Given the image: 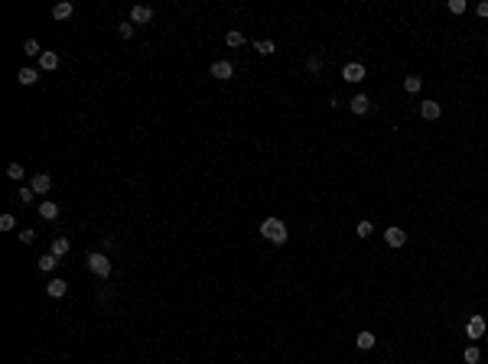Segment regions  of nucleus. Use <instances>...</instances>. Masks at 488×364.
<instances>
[{
  "label": "nucleus",
  "instance_id": "obj_13",
  "mask_svg": "<svg viewBox=\"0 0 488 364\" xmlns=\"http://www.w3.org/2000/svg\"><path fill=\"white\" fill-rule=\"evenodd\" d=\"M16 78H20V85H36V81H39V72L36 69H20V72H16Z\"/></svg>",
  "mask_w": 488,
  "mask_h": 364
},
{
  "label": "nucleus",
  "instance_id": "obj_20",
  "mask_svg": "<svg viewBox=\"0 0 488 364\" xmlns=\"http://www.w3.org/2000/svg\"><path fill=\"white\" fill-rule=\"evenodd\" d=\"M479 361H482V351L475 348V345L472 348H465V364H479Z\"/></svg>",
  "mask_w": 488,
  "mask_h": 364
},
{
  "label": "nucleus",
  "instance_id": "obj_27",
  "mask_svg": "<svg viewBox=\"0 0 488 364\" xmlns=\"http://www.w3.org/2000/svg\"><path fill=\"white\" fill-rule=\"evenodd\" d=\"M0 231H13V215H3V218H0Z\"/></svg>",
  "mask_w": 488,
  "mask_h": 364
},
{
  "label": "nucleus",
  "instance_id": "obj_18",
  "mask_svg": "<svg viewBox=\"0 0 488 364\" xmlns=\"http://www.w3.org/2000/svg\"><path fill=\"white\" fill-rule=\"evenodd\" d=\"M358 348H364V351L374 348V335L371 332H358Z\"/></svg>",
  "mask_w": 488,
  "mask_h": 364
},
{
  "label": "nucleus",
  "instance_id": "obj_26",
  "mask_svg": "<svg viewBox=\"0 0 488 364\" xmlns=\"http://www.w3.org/2000/svg\"><path fill=\"white\" fill-rule=\"evenodd\" d=\"M374 228H371V221H358V238H368Z\"/></svg>",
  "mask_w": 488,
  "mask_h": 364
},
{
  "label": "nucleus",
  "instance_id": "obj_19",
  "mask_svg": "<svg viewBox=\"0 0 488 364\" xmlns=\"http://www.w3.org/2000/svg\"><path fill=\"white\" fill-rule=\"evenodd\" d=\"M420 85H423V81H420V78L417 75H410V78H403V91H420Z\"/></svg>",
  "mask_w": 488,
  "mask_h": 364
},
{
  "label": "nucleus",
  "instance_id": "obj_6",
  "mask_svg": "<svg viewBox=\"0 0 488 364\" xmlns=\"http://www.w3.org/2000/svg\"><path fill=\"white\" fill-rule=\"evenodd\" d=\"M465 332H469V338H482V335H485V319L472 316L469 319V325H465Z\"/></svg>",
  "mask_w": 488,
  "mask_h": 364
},
{
  "label": "nucleus",
  "instance_id": "obj_9",
  "mask_svg": "<svg viewBox=\"0 0 488 364\" xmlns=\"http://www.w3.org/2000/svg\"><path fill=\"white\" fill-rule=\"evenodd\" d=\"M39 69H43V72L59 69V55H55V52H43V55H39Z\"/></svg>",
  "mask_w": 488,
  "mask_h": 364
},
{
  "label": "nucleus",
  "instance_id": "obj_31",
  "mask_svg": "<svg viewBox=\"0 0 488 364\" xmlns=\"http://www.w3.org/2000/svg\"><path fill=\"white\" fill-rule=\"evenodd\" d=\"M20 241H23V244H33V241H36V231H20Z\"/></svg>",
  "mask_w": 488,
  "mask_h": 364
},
{
  "label": "nucleus",
  "instance_id": "obj_17",
  "mask_svg": "<svg viewBox=\"0 0 488 364\" xmlns=\"http://www.w3.org/2000/svg\"><path fill=\"white\" fill-rule=\"evenodd\" d=\"M55 264H59V257H55V254H49V257H39V270H43V273L55 270Z\"/></svg>",
  "mask_w": 488,
  "mask_h": 364
},
{
  "label": "nucleus",
  "instance_id": "obj_7",
  "mask_svg": "<svg viewBox=\"0 0 488 364\" xmlns=\"http://www.w3.org/2000/svg\"><path fill=\"white\" fill-rule=\"evenodd\" d=\"M384 241H388L391 247H403V241H407V234H403L400 228H388V231H384Z\"/></svg>",
  "mask_w": 488,
  "mask_h": 364
},
{
  "label": "nucleus",
  "instance_id": "obj_14",
  "mask_svg": "<svg viewBox=\"0 0 488 364\" xmlns=\"http://www.w3.org/2000/svg\"><path fill=\"white\" fill-rule=\"evenodd\" d=\"M72 10H75V7H72L69 0H62V3H55V7H52V16H55V20H69Z\"/></svg>",
  "mask_w": 488,
  "mask_h": 364
},
{
  "label": "nucleus",
  "instance_id": "obj_30",
  "mask_svg": "<svg viewBox=\"0 0 488 364\" xmlns=\"http://www.w3.org/2000/svg\"><path fill=\"white\" fill-rule=\"evenodd\" d=\"M33 195H36V192H33L30 186H26V189H20V202H33Z\"/></svg>",
  "mask_w": 488,
  "mask_h": 364
},
{
  "label": "nucleus",
  "instance_id": "obj_10",
  "mask_svg": "<svg viewBox=\"0 0 488 364\" xmlns=\"http://www.w3.org/2000/svg\"><path fill=\"white\" fill-rule=\"evenodd\" d=\"M420 114H423L426 121H436V117L443 114V108L436 104V101H423V108H420Z\"/></svg>",
  "mask_w": 488,
  "mask_h": 364
},
{
  "label": "nucleus",
  "instance_id": "obj_23",
  "mask_svg": "<svg viewBox=\"0 0 488 364\" xmlns=\"http://www.w3.org/2000/svg\"><path fill=\"white\" fill-rule=\"evenodd\" d=\"M254 49H257L261 55H270V52H273V42H270V39H261V42H257Z\"/></svg>",
  "mask_w": 488,
  "mask_h": 364
},
{
  "label": "nucleus",
  "instance_id": "obj_3",
  "mask_svg": "<svg viewBox=\"0 0 488 364\" xmlns=\"http://www.w3.org/2000/svg\"><path fill=\"white\" fill-rule=\"evenodd\" d=\"M342 78H345V81H361L364 78V65L361 62H349L345 69H342Z\"/></svg>",
  "mask_w": 488,
  "mask_h": 364
},
{
  "label": "nucleus",
  "instance_id": "obj_21",
  "mask_svg": "<svg viewBox=\"0 0 488 364\" xmlns=\"http://www.w3.org/2000/svg\"><path fill=\"white\" fill-rule=\"evenodd\" d=\"M228 46H244V33L231 30V33H228Z\"/></svg>",
  "mask_w": 488,
  "mask_h": 364
},
{
  "label": "nucleus",
  "instance_id": "obj_11",
  "mask_svg": "<svg viewBox=\"0 0 488 364\" xmlns=\"http://www.w3.org/2000/svg\"><path fill=\"white\" fill-rule=\"evenodd\" d=\"M65 289H69V283H65V280H49L46 293L52 296V299H59V296H65Z\"/></svg>",
  "mask_w": 488,
  "mask_h": 364
},
{
  "label": "nucleus",
  "instance_id": "obj_4",
  "mask_svg": "<svg viewBox=\"0 0 488 364\" xmlns=\"http://www.w3.org/2000/svg\"><path fill=\"white\" fill-rule=\"evenodd\" d=\"M30 189L33 192H39V195H46L49 189H52V179L46 176V172H39V176H33V182H30Z\"/></svg>",
  "mask_w": 488,
  "mask_h": 364
},
{
  "label": "nucleus",
  "instance_id": "obj_24",
  "mask_svg": "<svg viewBox=\"0 0 488 364\" xmlns=\"http://www.w3.org/2000/svg\"><path fill=\"white\" fill-rule=\"evenodd\" d=\"M7 176L10 179H23V166H20V163H10L7 166Z\"/></svg>",
  "mask_w": 488,
  "mask_h": 364
},
{
  "label": "nucleus",
  "instance_id": "obj_28",
  "mask_svg": "<svg viewBox=\"0 0 488 364\" xmlns=\"http://www.w3.org/2000/svg\"><path fill=\"white\" fill-rule=\"evenodd\" d=\"M449 10L452 13H465V0H449Z\"/></svg>",
  "mask_w": 488,
  "mask_h": 364
},
{
  "label": "nucleus",
  "instance_id": "obj_29",
  "mask_svg": "<svg viewBox=\"0 0 488 364\" xmlns=\"http://www.w3.org/2000/svg\"><path fill=\"white\" fill-rule=\"evenodd\" d=\"M306 65H310V72H319V69H322V59H319V55H310V62H306Z\"/></svg>",
  "mask_w": 488,
  "mask_h": 364
},
{
  "label": "nucleus",
  "instance_id": "obj_12",
  "mask_svg": "<svg viewBox=\"0 0 488 364\" xmlns=\"http://www.w3.org/2000/svg\"><path fill=\"white\" fill-rule=\"evenodd\" d=\"M39 218H46V221L59 218V205H55V202H43V205H39Z\"/></svg>",
  "mask_w": 488,
  "mask_h": 364
},
{
  "label": "nucleus",
  "instance_id": "obj_25",
  "mask_svg": "<svg viewBox=\"0 0 488 364\" xmlns=\"http://www.w3.org/2000/svg\"><path fill=\"white\" fill-rule=\"evenodd\" d=\"M117 36H121V39H131L133 36V23H121V26H117Z\"/></svg>",
  "mask_w": 488,
  "mask_h": 364
},
{
  "label": "nucleus",
  "instance_id": "obj_8",
  "mask_svg": "<svg viewBox=\"0 0 488 364\" xmlns=\"http://www.w3.org/2000/svg\"><path fill=\"white\" fill-rule=\"evenodd\" d=\"M212 75L222 78V81H228V78L234 75V69H231V62H215V65H212Z\"/></svg>",
  "mask_w": 488,
  "mask_h": 364
},
{
  "label": "nucleus",
  "instance_id": "obj_2",
  "mask_svg": "<svg viewBox=\"0 0 488 364\" xmlns=\"http://www.w3.org/2000/svg\"><path fill=\"white\" fill-rule=\"evenodd\" d=\"M88 270L94 277H111V260L104 254H88Z\"/></svg>",
  "mask_w": 488,
  "mask_h": 364
},
{
  "label": "nucleus",
  "instance_id": "obj_1",
  "mask_svg": "<svg viewBox=\"0 0 488 364\" xmlns=\"http://www.w3.org/2000/svg\"><path fill=\"white\" fill-rule=\"evenodd\" d=\"M261 234L270 241V244H283V241H287V225H283L280 218H267L261 225Z\"/></svg>",
  "mask_w": 488,
  "mask_h": 364
},
{
  "label": "nucleus",
  "instance_id": "obj_32",
  "mask_svg": "<svg viewBox=\"0 0 488 364\" xmlns=\"http://www.w3.org/2000/svg\"><path fill=\"white\" fill-rule=\"evenodd\" d=\"M475 10H479V16H488V0H482V3H479Z\"/></svg>",
  "mask_w": 488,
  "mask_h": 364
},
{
  "label": "nucleus",
  "instance_id": "obj_5",
  "mask_svg": "<svg viewBox=\"0 0 488 364\" xmlns=\"http://www.w3.org/2000/svg\"><path fill=\"white\" fill-rule=\"evenodd\" d=\"M131 20H133V23H150V20H153V7H143V3H137V7L131 10Z\"/></svg>",
  "mask_w": 488,
  "mask_h": 364
},
{
  "label": "nucleus",
  "instance_id": "obj_15",
  "mask_svg": "<svg viewBox=\"0 0 488 364\" xmlns=\"http://www.w3.org/2000/svg\"><path fill=\"white\" fill-rule=\"evenodd\" d=\"M368 108H371V101L364 98V94H355V98H352V111H355V114H368Z\"/></svg>",
  "mask_w": 488,
  "mask_h": 364
},
{
  "label": "nucleus",
  "instance_id": "obj_16",
  "mask_svg": "<svg viewBox=\"0 0 488 364\" xmlns=\"http://www.w3.org/2000/svg\"><path fill=\"white\" fill-rule=\"evenodd\" d=\"M69 250H72L69 238H55V241H52V254H55V257H65Z\"/></svg>",
  "mask_w": 488,
  "mask_h": 364
},
{
  "label": "nucleus",
  "instance_id": "obj_22",
  "mask_svg": "<svg viewBox=\"0 0 488 364\" xmlns=\"http://www.w3.org/2000/svg\"><path fill=\"white\" fill-rule=\"evenodd\" d=\"M23 52H26V55H43V52H39V42H36V39H26V42H23Z\"/></svg>",
  "mask_w": 488,
  "mask_h": 364
}]
</instances>
